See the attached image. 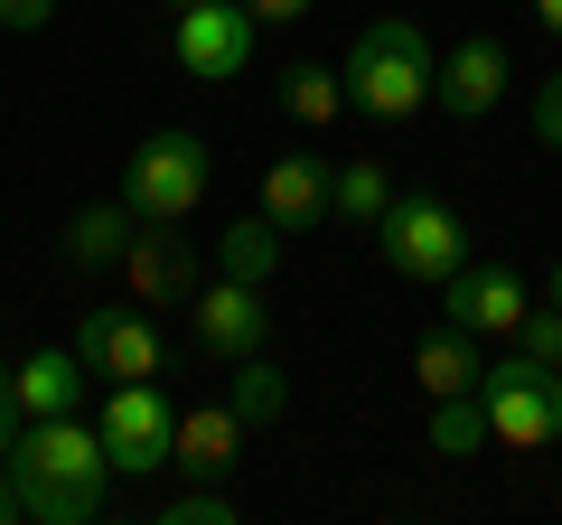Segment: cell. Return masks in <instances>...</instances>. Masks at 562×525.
<instances>
[{
	"label": "cell",
	"instance_id": "cell-23",
	"mask_svg": "<svg viewBox=\"0 0 562 525\" xmlns=\"http://www.w3.org/2000/svg\"><path fill=\"white\" fill-rule=\"evenodd\" d=\"M506 347H525V357H543V366H562V310L543 301V310H525V328Z\"/></svg>",
	"mask_w": 562,
	"mask_h": 525
},
{
	"label": "cell",
	"instance_id": "cell-31",
	"mask_svg": "<svg viewBox=\"0 0 562 525\" xmlns=\"http://www.w3.org/2000/svg\"><path fill=\"white\" fill-rule=\"evenodd\" d=\"M553 310H562V262H553Z\"/></svg>",
	"mask_w": 562,
	"mask_h": 525
},
{
	"label": "cell",
	"instance_id": "cell-28",
	"mask_svg": "<svg viewBox=\"0 0 562 525\" xmlns=\"http://www.w3.org/2000/svg\"><path fill=\"white\" fill-rule=\"evenodd\" d=\"M0 525H20V498H10V469H0Z\"/></svg>",
	"mask_w": 562,
	"mask_h": 525
},
{
	"label": "cell",
	"instance_id": "cell-26",
	"mask_svg": "<svg viewBox=\"0 0 562 525\" xmlns=\"http://www.w3.org/2000/svg\"><path fill=\"white\" fill-rule=\"evenodd\" d=\"M244 10H254L262 29H291V20H310V10H319V0H244Z\"/></svg>",
	"mask_w": 562,
	"mask_h": 525
},
{
	"label": "cell",
	"instance_id": "cell-1",
	"mask_svg": "<svg viewBox=\"0 0 562 525\" xmlns=\"http://www.w3.org/2000/svg\"><path fill=\"white\" fill-rule=\"evenodd\" d=\"M10 469V498H20V525H94L103 488H113V460H103V432L85 413H47V423H20V442L0 450Z\"/></svg>",
	"mask_w": 562,
	"mask_h": 525
},
{
	"label": "cell",
	"instance_id": "cell-22",
	"mask_svg": "<svg viewBox=\"0 0 562 525\" xmlns=\"http://www.w3.org/2000/svg\"><path fill=\"white\" fill-rule=\"evenodd\" d=\"M431 450H441V460H479V450H487L479 384H469V394H431Z\"/></svg>",
	"mask_w": 562,
	"mask_h": 525
},
{
	"label": "cell",
	"instance_id": "cell-4",
	"mask_svg": "<svg viewBox=\"0 0 562 525\" xmlns=\"http://www.w3.org/2000/svg\"><path fill=\"white\" fill-rule=\"evenodd\" d=\"M479 404H487V442L543 450V442H562V366L506 347V357L479 366Z\"/></svg>",
	"mask_w": 562,
	"mask_h": 525
},
{
	"label": "cell",
	"instance_id": "cell-27",
	"mask_svg": "<svg viewBox=\"0 0 562 525\" xmlns=\"http://www.w3.org/2000/svg\"><path fill=\"white\" fill-rule=\"evenodd\" d=\"M20 423H29V413H20V404H0V450L20 442Z\"/></svg>",
	"mask_w": 562,
	"mask_h": 525
},
{
	"label": "cell",
	"instance_id": "cell-13",
	"mask_svg": "<svg viewBox=\"0 0 562 525\" xmlns=\"http://www.w3.org/2000/svg\"><path fill=\"white\" fill-rule=\"evenodd\" d=\"M244 460V423H235V404H188L179 423H169V469L179 479H225V469Z\"/></svg>",
	"mask_w": 562,
	"mask_h": 525
},
{
	"label": "cell",
	"instance_id": "cell-29",
	"mask_svg": "<svg viewBox=\"0 0 562 525\" xmlns=\"http://www.w3.org/2000/svg\"><path fill=\"white\" fill-rule=\"evenodd\" d=\"M535 20H543V29H553V38H562V0H535Z\"/></svg>",
	"mask_w": 562,
	"mask_h": 525
},
{
	"label": "cell",
	"instance_id": "cell-24",
	"mask_svg": "<svg viewBox=\"0 0 562 525\" xmlns=\"http://www.w3.org/2000/svg\"><path fill=\"white\" fill-rule=\"evenodd\" d=\"M535 142H543V150H562V66L535 85Z\"/></svg>",
	"mask_w": 562,
	"mask_h": 525
},
{
	"label": "cell",
	"instance_id": "cell-9",
	"mask_svg": "<svg viewBox=\"0 0 562 525\" xmlns=\"http://www.w3.org/2000/svg\"><path fill=\"white\" fill-rule=\"evenodd\" d=\"M113 272L132 282V301H140V310H188V301H198V282H206L198 244H188L179 225H140V235L122 244Z\"/></svg>",
	"mask_w": 562,
	"mask_h": 525
},
{
	"label": "cell",
	"instance_id": "cell-25",
	"mask_svg": "<svg viewBox=\"0 0 562 525\" xmlns=\"http://www.w3.org/2000/svg\"><path fill=\"white\" fill-rule=\"evenodd\" d=\"M57 20V0H0V29H10V38H29V29H47Z\"/></svg>",
	"mask_w": 562,
	"mask_h": 525
},
{
	"label": "cell",
	"instance_id": "cell-21",
	"mask_svg": "<svg viewBox=\"0 0 562 525\" xmlns=\"http://www.w3.org/2000/svg\"><path fill=\"white\" fill-rule=\"evenodd\" d=\"M281 113H291V122H301V132H328V122H338L347 113V76H338V66H281Z\"/></svg>",
	"mask_w": 562,
	"mask_h": 525
},
{
	"label": "cell",
	"instance_id": "cell-19",
	"mask_svg": "<svg viewBox=\"0 0 562 525\" xmlns=\"http://www.w3.org/2000/svg\"><path fill=\"white\" fill-rule=\"evenodd\" d=\"M479 366H487V357H479V338H469V328H450V320L413 347V376H422V394H469V384H479Z\"/></svg>",
	"mask_w": 562,
	"mask_h": 525
},
{
	"label": "cell",
	"instance_id": "cell-7",
	"mask_svg": "<svg viewBox=\"0 0 562 525\" xmlns=\"http://www.w3.org/2000/svg\"><path fill=\"white\" fill-rule=\"evenodd\" d=\"M188 328H198L206 357H254V347H272V282H235V272H216V282H198V301H188Z\"/></svg>",
	"mask_w": 562,
	"mask_h": 525
},
{
	"label": "cell",
	"instance_id": "cell-17",
	"mask_svg": "<svg viewBox=\"0 0 562 525\" xmlns=\"http://www.w3.org/2000/svg\"><path fill=\"white\" fill-rule=\"evenodd\" d=\"M225 404H235L244 432H272L281 413H291V376H281V366L254 347V357H235V376H225Z\"/></svg>",
	"mask_w": 562,
	"mask_h": 525
},
{
	"label": "cell",
	"instance_id": "cell-6",
	"mask_svg": "<svg viewBox=\"0 0 562 525\" xmlns=\"http://www.w3.org/2000/svg\"><path fill=\"white\" fill-rule=\"evenodd\" d=\"M375 254L403 282H450L469 262V225H460V206H441V198H394L384 225H375Z\"/></svg>",
	"mask_w": 562,
	"mask_h": 525
},
{
	"label": "cell",
	"instance_id": "cell-20",
	"mask_svg": "<svg viewBox=\"0 0 562 525\" xmlns=\"http://www.w3.org/2000/svg\"><path fill=\"white\" fill-rule=\"evenodd\" d=\"M384 206H394V179H384V160H347V169H328V216H338V225L375 235Z\"/></svg>",
	"mask_w": 562,
	"mask_h": 525
},
{
	"label": "cell",
	"instance_id": "cell-30",
	"mask_svg": "<svg viewBox=\"0 0 562 525\" xmlns=\"http://www.w3.org/2000/svg\"><path fill=\"white\" fill-rule=\"evenodd\" d=\"M10 384H20V366H10V357H0V404H10Z\"/></svg>",
	"mask_w": 562,
	"mask_h": 525
},
{
	"label": "cell",
	"instance_id": "cell-8",
	"mask_svg": "<svg viewBox=\"0 0 562 525\" xmlns=\"http://www.w3.org/2000/svg\"><path fill=\"white\" fill-rule=\"evenodd\" d=\"M525 310H535V291H525V272H506V262H460V272H450L441 282V320L450 328H469V338H516L525 328Z\"/></svg>",
	"mask_w": 562,
	"mask_h": 525
},
{
	"label": "cell",
	"instance_id": "cell-10",
	"mask_svg": "<svg viewBox=\"0 0 562 525\" xmlns=\"http://www.w3.org/2000/svg\"><path fill=\"white\" fill-rule=\"evenodd\" d=\"M254 38H262V20L244 10V0H198V10H179V66L198 85H225V76H244L254 66Z\"/></svg>",
	"mask_w": 562,
	"mask_h": 525
},
{
	"label": "cell",
	"instance_id": "cell-32",
	"mask_svg": "<svg viewBox=\"0 0 562 525\" xmlns=\"http://www.w3.org/2000/svg\"><path fill=\"white\" fill-rule=\"evenodd\" d=\"M169 10H198V0H169Z\"/></svg>",
	"mask_w": 562,
	"mask_h": 525
},
{
	"label": "cell",
	"instance_id": "cell-2",
	"mask_svg": "<svg viewBox=\"0 0 562 525\" xmlns=\"http://www.w3.org/2000/svg\"><path fill=\"white\" fill-rule=\"evenodd\" d=\"M338 76H347V103H357V113L413 122L422 103H431V76H441V66H431V38H422L403 10H384V20L357 29V47H347Z\"/></svg>",
	"mask_w": 562,
	"mask_h": 525
},
{
	"label": "cell",
	"instance_id": "cell-16",
	"mask_svg": "<svg viewBox=\"0 0 562 525\" xmlns=\"http://www.w3.org/2000/svg\"><path fill=\"white\" fill-rule=\"evenodd\" d=\"M132 235H140L132 206H122V198H94V206H76V216H66V262H76V272H113Z\"/></svg>",
	"mask_w": 562,
	"mask_h": 525
},
{
	"label": "cell",
	"instance_id": "cell-14",
	"mask_svg": "<svg viewBox=\"0 0 562 525\" xmlns=\"http://www.w3.org/2000/svg\"><path fill=\"white\" fill-rule=\"evenodd\" d=\"M262 216H272L281 235L328 225V160H319V150H281V160L262 169Z\"/></svg>",
	"mask_w": 562,
	"mask_h": 525
},
{
	"label": "cell",
	"instance_id": "cell-18",
	"mask_svg": "<svg viewBox=\"0 0 562 525\" xmlns=\"http://www.w3.org/2000/svg\"><path fill=\"white\" fill-rule=\"evenodd\" d=\"M281 244H291V235L254 206V216L216 225V272H235V282H272V272H281Z\"/></svg>",
	"mask_w": 562,
	"mask_h": 525
},
{
	"label": "cell",
	"instance_id": "cell-12",
	"mask_svg": "<svg viewBox=\"0 0 562 525\" xmlns=\"http://www.w3.org/2000/svg\"><path fill=\"white\" fill-rule=\"evenodd\" d=\"M506 85H516V57H506V38H487V29H479V38H460V47L441 57L431 103H441L450 122H487V113L506 103Z\"/></svg>",
	"mask_w": 562,
	"mask_h": 525
},
{
	"label": "cell",
	"instance_id": "cell-5",
	"mask_svg": "<svg viewBox=\"0 0 562 525\" xmlns=\"http://www.w3.org/2000/svg\"><path fill=\"white\" fill-rule=\"evenodd\" d=\"M169 423H179V404L160 394V376H132V384H103V460H113V479H160L169 469Z\"/></svg>",
	"mask_w": 562,
	"mask_h": 525
},
{
	"label": "cell",
	"instance_id": "cell-3",
	"mask_svg": "<svg viewBox=\"0 0 562 525\" xmlns=\"http://www.w3.org/2000/svg\"><path fill=\"white\" fill-rule=\"evenodd\" d=\"M206 179H216V150H206L198 132H150V142H132V160H122V206H132L140 225H188L206 206Z\"/></svg>",
	"mask_w": 562,
	"mask_h": 525
},
{
	"label": "cell",
	"instance_id": "cell-11",
	"mask_svg": "<svg viewBox=\"0 0 562 525\" xmlns=\"http://www.w3.org/2000/svg\"><path fill=\"white\" fill-rule=\"evenodd\" d=\"M76 357L94 366V384H132V376H160V320H150V310H85L76 320Z\"/></svg>",
	"mask_w": 562,
	"mask_h": 525
},
{
	"label": "cell",
	"instance_id": "cell-15",
	"mask_svg": "<svg viewBox=\"0 0 562 525\" xmlns=\"http://www.w3.org/2000/svg\"><path fill=\"white\" fill-rule=\"evenodd\" d=\"M85 384H94V366H85L76 347H38V357H20L10 404H20L29 423H47V413H85Z\"/></svg>",
	"mask_w": 562,
	"mask_h": 525
}]
</instances>
